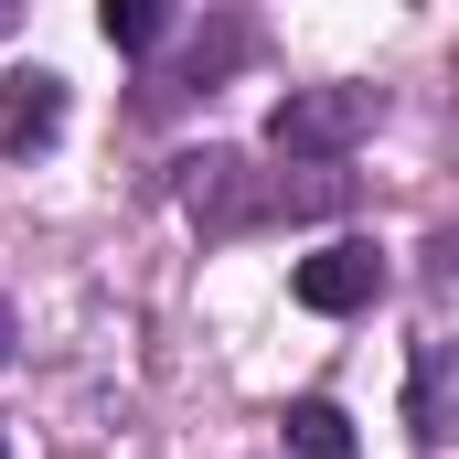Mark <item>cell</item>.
<instances>
[{"instance_id": "cell-1", "label": "cell", "mask_w": 459, "mask_h": 459, "mask_svg": "<svg viewBox=\"0 0 459 459\" xmlns=\"http://www.w3.org/2000/svg\"><path fill=\"white\" fill-rule=\"evenodd\" d=\"M374 117H385L374 86H289V97L267 108V150H278V160H342V150L374 139Z\"/></svg>"}, {"instance_id": "cell-2", "label": "cell", "mask_w": 459, "mask_h": 459, "mask_svg": "<svg viewBox=\"0 0 459 459\" xmlns=\"http://www.w3.org/2000/svg\"><path fill=\"white\" fill-rule=\"evenodd\" d=\"M289 289H299V310H321V321H342V310H363V299L385 289V256L342 235V246H321V256H299V267H289Z\"/></svg>"}, {"instance_id": "cell-3", "label": "cell", "mask_w": 459, "mask_h": 459, "mask_svg": "<svg viewBox=\"0 0 459 459\" xmlns=\"http://www.w3.org/2000/svg\"><path fill=\"white\" fill-rule=\"evenodd\" d=\"M54 128H65V75H43V65H32V75H11V86H0V150H11V160H22V150H43Z\"/></svg>"}, {"instance_id": "cell-4", "label": "cell", "mask_w": 459, "mask_h": 459, "mask_svg": "<svg viewBox=\"0 0 459 459\" xmlns=\"http://www.w3.org/2000/svg\"><path fill=\"white\" fill-rule=\"evenodd\" d=\"M278 428H289V449H299V459H352V449H363V438H352V417L332 406V395H299Z\"/></svg>"}, {"instance_id": "cell-5", "label": "cell", "mask_w": 459, "mask_h": 459, "mask_svg": "<svg viewBox=\"0 0 459 459\" xmlns=\"http://www.w3.org/2000/svg\"><path fill=\"white\" fill-rule=\"evenodd\" d=\"M406 428L438 449L449 438V342H417V395H406Z\"/></svg>"}, {"instance_id": "cell-6", "label": "cell", "mask_w": 459, "mask_h": 459, "mask_svg": "<svg viewBox=\"0 0 459 459\" xmlns=\"http://www.w3.org/2000/svg\"><path fill=\"white\" fill-rule=\"evenodd\" d=\"M97 32H108L117 54H150L171 32V0H97Z\"/></svg>"}, {"instance_id": "cell-7", "label": "cell", "mask_w": 459, "mask_h": 459, "mask_svg": "<svg viewBox=\"0 0 459 459\" xmlns=\"http://www.w3.org/2000/svg\"><path fill=\"white\" fill-rule=\"evenodd\" d=\"M11 342H22V321H11V299H0V363H11Z\"/></svg>"}, {"instance_id": "cell-8", "label": "cell", "mask_w": 459, "mask_h": 459, "mask_svg": "<svg viewBox=\"0 0 459 459\" xmlns=\"http://www.w3.org/2000/svg\"><path fill=\"white\" fill-rule=\"evenodd\" d=\"M11 22H22V0H0V43H11Z\"/></svg>"}]
</instances>
